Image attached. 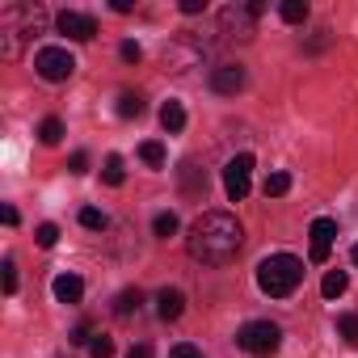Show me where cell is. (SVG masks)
<instances>
[{
    "mask_svg": "<svg viewBox=\"0 0 358 358\" xmlns=\"http://www.w3.org/2000/svg\"><path fill=\"white\" fill-rule=\"evenodd\" d=\"M160 127L169 131V135H177L186 127V110H182V101H164L160 106Z\"/></svg>",
    "mask_w": 358,
    "mask_h": 358,
    "instance_id": "obj_14",
    "label": "cell"
},
{
    "mask_svg": "<svg viewBox=\"0 0 358 358\" xmlns=\"http://www.w3.org/2000/svg\"><path fill=\"white\" fill-rule=\"evenodd\" d=\"M299 282H303V262L291 257V253H274V257H266V262L257 266V287H262V295H270V299L295 295Z\"/></svg>",
    "mask_w": 358,
    "mask_h": 358,
    "instance_id": "obj_3",
    "label": "cell"
},
{
    "mask_svg": "<svg viewBox=\"0 0 358 358\" xmlns=\"http://www.w3.org/2000/svg\"><path fill=\"white\" fill-rule=\"evenodd\" d=\"M89 354H93V358H114V341H110L106 333H97V337L89 341Z\"/></svg>",
    "mask_w": 358,
    "mask_h": 358,
    "instance_id": "obj_25",
    "label": "cell"
},
{
    "mask_svg": "<svg viewBox=\"0 0 358 358\" xmlns=\"http://www.w3.org/2000/svg\"><path fill=\"white\" fill-rule=\"evenodd\" d=\"M34 241H38L43 249H55V241H59V228H55V224H38V232H34Z\"/></svg>",
    "mask_w": 358,
    "mask_h": 358,
    "instance_id": "obj_26",
    "label": "cell"
},
{
    "mask_svg": "<svg viewBox=\"0 0 358 358\" xmlns=\"http://www.w3.org/2000/svg\"><path fill=\"white\" fill-rule=\"evenodd\" d=\"M278 13H282L287 26H303V22H308V0H282Z\"/></svg>",
    "mask_w": 358,
    "mask_h": 358,
    "instance_id": "obj_15",
    "label": "cell"
},
{
    "mask_svg": "<svg viewBox=\"0 0 358 358\" xmlns=\"http://www.w3.org/2000/svg\"><path fill=\"white\" fill-rule=\"evenodd\" d=\"M249 182H253V156L241 152V156H232L224 164V190H228V199L232 203H245L249 199Z\"/></svg>",
    "mask_w": 358,
    "mask_h": 358,
    "instance_id": "obj_6",
    "label": "cell"
},
{
    "mask_svg": "<svg viewBox=\"0 0 358 358\" xmlns=\"http://www.w3.org/2000/svg\"><path fill=\"white\" fill-rule=\"evenodd\" d=\"M266 13V5H257V0H253V5H228L224 13H220V26L228 30V34H236V38H249L253 34V22Z\"/></svg>",
    "mask_w": 358,
    "mask_h": 358,
    "instance_id": "obj_7",
    "label": "cell"
},
{
    "mask_svg": "<svg viewBox=\"0 0 358 358\" xmlns=\"http://www.w3.org/2000/svg\"><path fill=\"white\" fill-rule=\"evenodd\" d=\"M59 34H68L72 43H93V34H97V22H93L89 13L64 9V13H59Z\"/></svg>",
    "mask_w": 358,
    "mask_h": 358,
    "instance_id": "obj_9",
    "label": "cell"
},
{
    "mask_svg": "<svg viewBox=\"0 0 358 358\" xmlns=\"http://www.w3.org/2000/svg\"><path fill=\"white\" fill-rule=\"evenodd\" d=\"M43 26H47V13L38 5H5L0 9V51H5V59H17L22 38L43 34Z\"/></svg>",
    "mask_w": 358,
    "mask_h": 358,
    "instance_id": "obj_2",
    "label": "cell"
},
{
    "mask_svg": "<svg viewBox=\"0 0 358 358\" xmlns=\"http://www.w3.org/2000/svg\"><path fill=\"white\" fill-rule=\"evenodd\" d=\"M51 291H55V299H59V303H80V295H85V282H80L76 274H59V278L51 282Z\"/></svg>",
    "mask_w": 358,
    "mask_h": 358,
    "instance_id": "obj_13",
    "label": "cell"
},
{
    "mask_svg": "<svg viewBox=\"0 0 358 358\" xmlns=\"http://www.w3.org/2000/svg\"><path fill=\"white\" fill-rule=\"evenodd\" d=\"M38 139H43V143H59V139H64V122H59V118H43Z\"/></svg>",
    "mask_w": 358,
    "mask_h": 358,
    "instance_id": "obj_22",
    "label": "cell"
},
{
    "mask_svg": "<svg viewBox=\"0 0 358 358\" xmlns=\"http://www.w3.org/2000/svg\"><path fill=\"white\" fill-rule=\"evenodd\" d=\"M118 55H122L127 64H139V55H143V51H139V43H131V38H127V43L118 47Z\"/></svg>",
    "mask_w": 358,
    "mask_h": 358,
    "instance_id": "obj_29",
    "label": "cell"
},
{
    "mask_svg": "<svg viewBox=\"0 0 358 358\" xmlns=\"http://www.w3.org/2000/svg\"><path fill=\"white\" fill-rule=\"evenodd\" d=\"M345 287H350V278H345V270H329V274H324V282H320V291H324V299H337V295H345Z\"/></svg>",
    "mask_w": 358,
    "mask_h": 358,
    "instance_id": "obj_17",
    "label": "cell"
},
{
    "mask_svg": "<svg viewBox=\"0 0 358 358\" xmlns=\"http://www.w3.org/2000/svg\"><path fill=\"white\" fill-rule=\"evenodd\" d=\"M241 241H245V232H241L236 215H228V211H203V215L190 224L186 249H190V257L203 262V266H228V262L241 253Z\"/></svg>",
    "mask_w": 358,
    "mask_h": 358,
    "instance_id": "obj_1",
    "label": "cell"
},
{
    "mask_svg": "<svg viewBox=\"0 0 358 358\" xmlns=\"http://www.w3.org/2000/svg\"><path fill=\"white\" fill-rule=\"evenodd\" d=\"M287 190H291V173H270L266 182H262V194L266 199H282Z\"/></svg>",
    "mask_w": 358,
    "mask_h": 358,
    "instance_id": "obj_16",
    "label": "cell"
},
{
    "mask_svg": "<svg viewBox=\"0 0 358 358\" xmlns=\"http://www.w3.org/2000/svg\"><path fill=\"white\" fill-rule=\"evenodd\" d=\"M182 308H186V295L177 291V287H164L156 295V316L160 320H177V316H182Z\"/></svg>",
    "mask_w": 358,
    "mask_h": 358,
    "instance_id": "obj_12",
    "label": "cell"
},
{
    "mask_svg": "<svg viewBox=\"0 0 358 358\" xmlns=\"http://www.w3.org/2000/svg\"><path fill=\"white\" fill-rule=\"evenodd\" d=\"M337 333H341L345 341H358V316H354V312H341V316H337Z\"/></svg>",
    "mask_w": 358,
    "mask_h": 358,
    "instance_id": "obj_24",
    "label": "cell"
},
{
    "mask_svg": "<svg viewBox=\"0 0 358 358\" xmlns=\"http://www.w3.org/2000/svg\"><path fill=\"white\" fill-rule=\"evenodd\" d=\"M203 55H207V43H199V38H177V43L169 47L164 64H169L173 72H186V68H194Z\"/></svg>",
    "mask_w": 358,
    "mask_h": 358,
    "instance_id": "obj_8",
    "label": "cell"
},
{
    "mask_svg": "<svg viewBox=\"0 0 358 358\" xmlns=\"http://www.w3.org/2000/svg\"><path fill=\"white\" fill-rule=\"evenodd\" d=\"M80 224H85V228H93V232H97V228H106V215H101V211H97V207H85V211H80Z\"/></svg>",
    "mask_w": 358,
    "mask_h": 358,
    "instance_id": "obj_27",
    "label": "cell"
},
{
    "mask_svg": "<svg viewBox=\"0 0 358 358\" xmlns=\"http://www.w3.org/2000/svg\"><path fill=\"white\" fill-rule=\"evenodd\" d=\"M118 114H122V118H139V114H143V97H139V93H122V97H118Z\"/></svg>",
    "mask_w": 358,
    "mask_h": 358,
    "instance_id": "obj_20",
    "label": "cell"
},
{
    "mask_svg": "<svg viewBox=\"0 0 358 358\" xmlns=\"http://www.w3.org/2000/svg\"><path fill=\"white\" fill-rule=\"evenodd\" d=\"M68 169L80 177V173H89V152H72V160H68Z\"/></svg>",
    "mask_w": 358,
    "mask_h": 358,
    "instance_id": "obj_30",
    "label": "cell"
},
{
    "mask_svg": "<svg viewBox=\"0 0 358 358\" xmlns=\"http://www.w3.org/2000/svg\"><path fill=\"white\" fill-rule=\"evenodd\" d=\"M101 177H106V186H122V156H106V169H101Z\"/></svg>",
    "mask_w": 358,
    "mask_h": 358,
    "instance_id": "obj_21",
    "label": "cell"
},
{
    "mask_svg": "<svg viewBox=\"0 0 358 358\" xmlns=\"http://www.w3.org/2000/svg\"><path fill=\"white\" fill-rule=\"evenodd\" d=\"M211 89L224 93V97L241 93V89H245V68H241V64H220V68L211 72Z\"/></svg>",
    "mask_w": 358,
    "mask_h": 358,
    "instance_id": "obj_11",
    "label": "cell"
},
{
    "mask_svg": "<svg viewBox=\"0 0 358 358\" xmlns=\"http://www.w3.org/2000/svg\"><path fill=\"white\" fill-rule=\"evenodd\" d=\"M0 220H5V224H9V228H17V220H22V215H17V211H13V207H5V211H0Z\"/></svg>",
    "mask_w": 358,
    "mask_h": 358,
    "instance_id": "obj_34",
    "label": "cell"
},
{
    "mask_svg": "<svg viewBox=\"0 0 358 358\" xmlns=\"http://www.w3.org/2000/svg\"><path fill=\"white\" fill-rule=\"evenodd\" d=\"M139 303H143V295H139V291H122V295L114 299V312H118V316H131Z\"/></svg>",
    "mask_w": 358,
    "mask_h": 358,
    "instance_id": "obj_23",
    "label": "cell"
},
{
    "mask_svg": "<svg viewBox=\"0 0 358 358\" xmlns=\"http://www.w3.org/2000/svg\"><path fill=\"white\" fill-rule=\"evenodd\" d=\"M5 291H9V295L17 291V266H13V262H5Z\"/></svg>",
    "mask_w": 358,
    "mask_h": 358,
    "instance_id": "obj_31",
    "label": "cell"
},
{
    "mask_svg": "<svg viewBox=\"0 0 358 358\" xmlns=\"http://www.w3.org/2000/svg\"><path fill=\"white\" fill-rule=\"evenodd\" d=\"M350 262H354V266H358V245H354V249H350Z\"/></svg>",
    "mask_w": 358,
    "mask_h": 358,
    "instance_id": "obj_36",
    "label": "cell"
},
{
    "mask_svg": "<svg viewBox=\"0 0 358 358\" xmlns=\"http://www.w3.org/2000/svg\"><path fill=\"white\" fill-rule=\"evenodd\" d=\"M207 0H182V13H203Z\"/></svg>",
    "mask_w": 358,
    "mask_h": 358,
    "instance_id": "obj_32",
    "label": "cell"
},
{
    "mask_svg": "<svg viewBox=\"0 0 358 358\" xmlns=\"http://www.w3.org/2000/svg\"><path fill=\"white\" fill-rule=\"evenodd\" d=\"M139 160H143V164H152V169H160V164H164V143H156V139L139 143Z\"/></svg>",
    "mask_w": 358,
    "mask_h": 358,
    "instance_id": "obj_18",
    "label": "cell"
},
{
    "mask_svg": "<svg viewBox=\"0 0 358 358\" xmlns=\"http://www.w3.org/2000/svg\"><path fill=\"white\" fill-rule=\"evenodd\" d=\"M169 358H203V350L190 345V341H182V345H173V350H169Z\"/></svg>",
    "mask_w": 358,
    "mask_h": 358,
    "instance_id": "obj_28",
    "label": "cell"
},
{
    "mask_svg": "<svg viewBox=\"0 0 358 358\" xmlns=\"http://www.w3.org/2000/svg\"><path fill=\"white\" fill-rule=\"evenodd\" d=\"M177 228H182V224H177V215H173V211H160V215L152 220V232H156V236H164V241H169Z\"/></svg>",
    "mask_w": 358,
    "mask_h": 358,
    "instance_id": "obj_19",
    "label": "cell"
},
{
    "mask_svg": "<svg viewBox=\"0 0 358 358\" xmlns=\"http://www.w3.org/2000/svg\"><path fill=\"white\" fill-rule=\"evenodd\" d=\"M72 341H76V345H85V341H93V337H89V324H76V333H72Z\"/></svg>",
    "mask_w": 358,
    "mask_h": 358,
    "instance_id": "obj_33",
    "label": "cell"
},
{
    "mask_svg": "<svg viewBox=\"0 0 358 358\" xmlns=\"http://www.w3.org/2000/svg\"><path fill=\"white\" fill-rule=\"evenodd\" d=\"M127 358H152V345H131V354Z\"/></svg>",
    "mask_w": 358,
    "mask_h": 358,
    "instance_id": "obj_35",
    "label": "cell"
},
{
    "mask_svg": "<svg viewBox=\"0 0 358 358\" xmlns=\"http://www.w3.org/2000/svg\"><path fill=\"white\" fill-rule=\"evenodd\" d=\"M236 345H241L245 354H253V358H270V354L282 345V329L270 324V320H249V324L236 333Z\"/></svg>",
    "mask_w": 358,
    "mask_h": 358,
    "instance_id": "obj_4",
    "label": "cell"
},
{
    "mask_svg": "<svg viewBox=\"0 0 358 358\" xmlns=\"http://www.w3.org/2000/svg\"><path fill=\"white\" fill-rule=\"evenodd\" d=\"M333 241H337V220H329V215H320V220H312V262L320 266V262H329V249H333Z\"/></svg>",
    "mask_w": 358,
    "mask_h": 358,
    "instance_id": "obj_10",
    "label": "cell"
},
{
    "mask_svg": "<svg viewBox=\"0 0 358 358\" xmlns=\"http://www.w3.org/2000/svg\"><path fill=\"white\" fill-rule=\"evenodd\" d=\"M34 72H38L43 80H51V85H59V80H68V76L76 72V59L68 55V47H43V51L34 55Z\"/></svg>",
    "mask_w": 358,
    "mask_h": 358,
    "instance_id": "obj_5",
    "label": "cell"
}]
</instances>
